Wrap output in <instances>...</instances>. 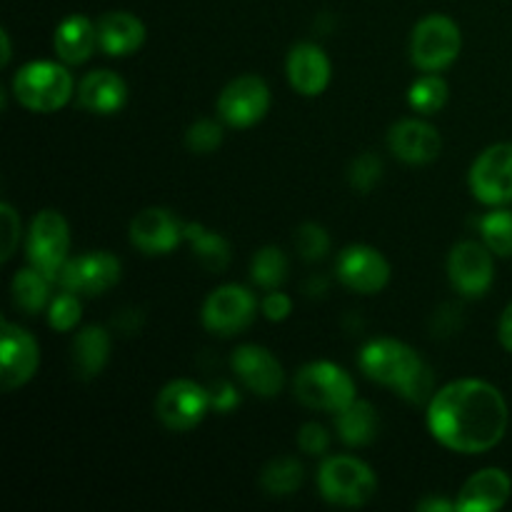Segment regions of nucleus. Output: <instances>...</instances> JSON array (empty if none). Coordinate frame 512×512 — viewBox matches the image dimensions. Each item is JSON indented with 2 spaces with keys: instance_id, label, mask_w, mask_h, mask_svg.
Returning <instances> with one entry per match:
<instances>
[{
  "instance_id": "obj_42",
  "label": "nucleus",
  "mask_w": 512,
  "mask_h": 512,
  "mask_svg": "<svg viewBox=\"0 0 512 512\" xmlns=\"http://www.w3.org/2000/svg\"><path fill=\"white\" fill-rule=\"evenodd\" d=\"M0 40H3V58H0V63L8 65L10 63V55H13V45H10L8 30H0Z\"/></svg>"
},
{
  "instance_id": "obj_28",
  "label": "nucleus",
  "mask_w": 512,
  "mask_h": 512,
  "mask_svg": "<svg viewBox=\"0 0 512 512\" xmlns=\"http://www.w3.org/2000/svg\"><path fill=\"white\" fill-rule=\"evenodd\" d=\"M300 483H303V465L290 455L270 460L260 473V485L273 498H288L300 488Z\"/></svg>"
},
{
  "instance_id": "obj_13",
  "label": "nucleus",
  "mask_w": 512,
  "mask_h": 512,
  "mask_svg": "<svg viewBox=\"0 0 512 512\" xmlns=\"http://www.w3.org/2000/svg\"><path fill=\"white\" fill-rule=\"evenodd\" d=\"M448 278L465 298H480L490 290L495 278L493 250L485 243L463 240L448 255Z\"/></svg>"
},
{
  "instance_id": "obj_4",
  "label": "nucleus",
  "mask_w": 512,
  "mask_h": 512,
  "mask_svg": "<svg viewBox=\"0 0 512 512\" xmlns=\"http://www.w3.org/2000/svg\"><path fill=\"white\" fill-rule=\"evenodd\" d=\"M318 488L328 503L343 508H358L370 503L378 493V478L373 468L353 455H330L320 463Z\"/></svg>"
},
{
  "instance_id": "obj_9",
  "label": "nucleus",
  "mask_w": 512,
  "mask_h": 512,
  "mask_svg": "<svg viewBox=\"0 0 512 512\" xmlns=\"http://www.w3.org/2000/svg\"><path fill=\"white\" fill-rule=\"evenodd\" d=\"M255 313H258V300L243 285H220L213 293L205 298L203 303V318L205 330H210L213 335H238L240 330L248 328L253 323Z\"/></svg>"
},
{
  "instance_id": "obj_2",
  "label": "nucleus",
  "mask_w": 512,
  "mask_h": 512,
  "mask_svg": "<svg viewBox=\"0 0 512 512\" xmlns=\"http://www.w3.org/2000/svg\"><path fill=\"white\" fill-rule=\"evenodd\" d=\"M358 365L365 378L385 385V388H393L400 398L410 400V403H425V400L430 403V398L435 395L433 370L410 345L395 338L370 340L360 350Z\"/></svg>"
},
{
  "instance_id": "obj_8",
  "label": "nucleus",
  "mask_w": 512,
  "mask_h": 512,
  "mask_svg": "<svg viewBox=\"0 0 512 512\" xmlns=\"http://www.w3.org/2000/svg\"><path fill=\"white\" fill-rule=\"evenodd\" d=\"M468 185L473 198L490 208L512 203V143L485 148L470 168Z\"/></svg>"
},
{
  "instance_id": "obj_23",
  "label": "nucleus",
  "mask_w": 512,
  "mask_h": 512,
  "mask_svg": "<svg viewBox=\"0 0 512 512\" xmlns=\"http://www.w3.org/2000/svg\"><path fill=\"white\" fill-rule=\"evenodd\" d=\"M55 53L65 65H80L95 53L100 45L98 23H93L85 15H68L63 23L55 28Z\"/></svg>"
},
{
  "instance_id": "obj_25",
  "label": "nucleus",
  "mask_w": 512,
  "mask_h": 512,
  "mask_svg": "<svg viewBox=\"0 0 512 512\" xmlns=\"http://www.w3.org/2000/svg\"><path fill=\"white\" fill-rule=\"evenodd\" d=\"M378 428V410H375L373 403H368V400L355 398L348 408L335 413V430H338V438L343 440L345 445H350V448H363V445L373 443L375 435H378Z\"/></svg>"
},
{
  "instance_id": "obj_39",
  "label": "nucleus",
  "mask_w": 512,
  "mask_h": 512,
  "mask_svg": "<svg viewBox=\"0 0 512 512\" xmlns=\"http://www.w3.org/2000/svg\"><path fill=\"white\" fill-rule=\"evenodd\" d=\"M208 395H210V408L218 410V413H230V410L238 408L240 403V395L238 390H235V385L225 383V380L210 385Z\"/></svg>"
},
{
  "instance_id": "obj_15",
  "label": "nucleus",
  "mask_w": 512,
  "mask_h": 512,
  "mask_svg": "<svg viewBox=\"0 0 512 512\" xmlns=\"http://www.w3.org/2000/svg\"><path fill=\"white\" fill-rule=\"evenodd\" d=\"M338 278L353 293L375 295L388 285L390 263L370 245H350L338 258Z\"/></svg>"
},
{
  "instance_id": "obj_3",
  "label": "nucleus",
  "mask_w": 512,
  "mask_h": 512,
  "mask_svg": "<svg viewBox=\"0 0 512 512\" xmlns=\"http://www.w3.org/2000/svg\"><path fill=\"white\" fill-rule=\"evenodd\" d=\"M13 93L15 100L33 113H55L75 95V80L65 65L33 60L15 73Z\"/></svg>"
},
{
  "instance_id": "obj_17",
  "label": "nucleus",
  "mask_w": 512,
  "mask_h": 512,
  "mask_svg": "<svg viewBox=\"0 0 512 512\" xmlns=\"http://www.w3.org/2000/svg\"><path fill=\"white\" fill-rule=\"evenodd\" d=\"M183 238V223L168 208H145L130 223V243L145 255L173 253Z\"/></svg>"
},
{
  "instance_id": "obj_12",
  "label": "nucleus",
  "mask_w": 512,
  "mask_h": 512,
  "mask_svg": "<svg viewBox=\"0 0 512 512\" xmlns=\"http://www.w3.org/2000/svg\"><path fill=\"white\" fill-rule=\"evenodd\" d=\"M270 88L258 75H240L230 80L218 98V115L230 128H253L268 115Z\"/></svg>"
},
{
  "instance_id": "obj_40",
  "label": "nucleus",
  "mask_w": 512,
  "mask_h": 512,
  "mask_svg": "<svg viewBox=\"0 0 512 512\" xmlns=\"http://www.w3.org/2000/svg\"><path fill=\"white\" fill-rule=\"evenodd\" d=\"M498 338H500V343H503V348L508 350V353H512V303L505 308L503 318H500Z\"/></svg>"
},
{
  "instance_id": "obj_16",
  "label": "nucleus",
  "mask_w": 512,
  "mask_h": 512,
  "mask_svg": "<svg viewBox=\"0 0 512 512\" xmlns=\"http://www.w3.org/2000/svg\"><path fill=\"white\" fill-rule=\"evenodd\" d=\"M230 365L240 383L258 398H275L283 390V365L263 345H240L230 358Z\"/></svg>"
},
{
  "instance_id": "obj_29",
  "label": "nucleus",
  "mask_w": 512,
  "mask_h": 512,
  "mask_svg": "<svg viewBox=\"0 0 512 512\" xmlns=\"http://www.w3.org/2000/svg\"><path fill=\"white\" fill-rule=\"evenodd\" d=\"M250 278L265 290H275L278 285H283L288 278V258H285L283 250L273 248V245L260 248L250 263Z\"/></svg>"
},
{
  "instance_id": "obj_18",
  "label": "nucleus",
  "mask_w": 512,
  "mask_h": 512,
  "mask_svg": "<svg viewBox=\"0 0 512 512\" xmlns=\"http://www.w3.org/2000/svg\"><path fill=\"white\" fill-rule=\"evenodd\" d=\"M388 148L403 163L425 165L438 158L440 150H443V138H440L435 125L418 118H408L390 128Z\"/></svg>"
},
{
  "instance_id": "obj_7",
  "label": "nucleus",
  "mask_w": 512,
  "mask_h": 512,
  "mask_svg": "<svg viewBox=\"0 0 512 512\" xmlns=\"http://www.w3.org/2000/svg\"><path fill=\"white\" fill-rule=\"evenodd\" d=\"M70 250V228L68 220L58 210H40L33 218L25 240L28 263L55 283L58 270L68 260Z\"/></svg>"
},
{
  "instance_id": "obj_20",
  "label": "nucleus",
  "mask_w": 512,
  "mask_h": 512,
  "mask_svg": "<svg viewBox=\"0 0 512 512\" xmlns=\"http://www.w3.org/2000/svg\"><path fill=\"white\" fill-rule=\"evenodd\" d=\"M512 480L505 470L485 468L468 478V483L460 488L455 510L460 512H495L510 500Z\"/></svg>"
},
{
  "instance_id": "obj_6",
  "label": "nucleus",
  "mask_w": 512,
  "mask_h": 512,
  "mask_svg": "<svg viewBox=\"0 0 512 512\" xmlns=\"http://www.w3.org/2000/svg\"><path fill=\"white\" fill-rule=\"evenodd\" d=\"M463 50V33L448 15H428L410 35V60L423 73H440L458 60Z\"/></svg>"
},
{
  "instance_id": "obj_11",
  "label": "nucleus",
  "mask_w": 512,
  "mask_h": 512,
  "mask_svg": "<svg viewBox=\"0 0 512 512\" xmlns=\"http://www.w3.org/2000/svg\"><path fill=\"white\" fill-rule=\"evenodd\" d=\"M120 280V260L108 250L68 258L58 270L55 283L75 295H103Z\"/></svg>"
},
{
  "instance_id": "obj_36",
  "label": "nucleus",
  "mask_w": 512,
  "mask_h": 512,
  "mask_svg": "<svg viewBox=\"0 0 512 512\" xmlns=\"http://www.w3.org/2000/svg\"><path fill=\"white\" fill-rule=\"evenodd\" d=\"M298 445L308 455H325L330 448V433L320 423H305L298 430Z\"/></svg>"
},
{
  "instance_id": "obj_35",
  "label": "nucleus",
  "mask_w": 512,
  "mask_h": 512,
  "mask_svg": "<svg viewBox=\"0 0 512 512\" xmlns=\"http://www.w3.org/2000/svg\"><path fill=\"white\" fill-rule=\"evenodd\" d=\"M383 178V160L375 153H363L350 163L348 180L358 193H370Z\"/></svg>"
},
{
  "instance_id": "obj_33",
  "label": "nucleus",
  "mask_w": 512,
  "mask_h": 512,
  "mask_svg": "<svg viewBox=\"0 0 512 512\" xmlns=\"http://www.w3.org/2000/svg\"><path fill=\"white\" fill-rule=\"evenodd\" d=\"M80 315H83V305H80V298L75 293L63 290L58 298L50 300L48 323L50 328L58 330V333H68V330H73L75 325L80 323Z\"/></svg>"
},
{
  "instance_id": "obj_21",
  "label": "nucleus",
  "mask_w": 512,
  "mask_h": 512,
  "mask_svg": "<svg viewBox=\"0 0 512 512\" xmlns=\"http://www.w3.org/2000/svg\"><path fill=\"white\" fill-rule=\"evenodd\" d=\"M78 105L93 115H113L128 100V85L120 78L115 70L100 68L90 70L83 80H80L78 90Z\"/></svg>"
},
{
  "instance_id": "obj_38",
  "label": "nucleus",
  "mask_w": 512,
  "mask_h": 512,
  "mask_svg": "<svg viewBox=\"0 0 512 512\" xmlns=\"http://www.w3.org/2000/svg\"><path fill=\"white\" fill-rule=\"evenodd\" d=\"M260 308H263V315L270 323H283V320H288L290 313H293V300L285 293H280V290H270L263 298V305H260Z\"/></svg>"
},
{
  "instance_id": "obj_31",
  "label": "nucleus",
  "mask_w": 512,
  "mask_h": 512,
  "mask_svg": "<svg viewBox=\"0 0 512 512\" xmlns=\"http://www.w3.org/2000/svg\"><path fill=\"white\" fill-rule=\"evenodd\" d=\"M408 103L418 113H438L448 103V83L438 73L423 75L410 85Z\"/></svg>"
},
{
  "instance_id": "obj_5",
  "label": "nucleus",
  "mask_w": 512,
  "mask_h": 512,
  "mask_svg": "<svg viewBox=\"0 0 512 512\" xmlns=\"http://www.w3.org/2000/svg\"><path fill=\"white\" fill-rule=\"evenodd\" d=\"M293 393L305 408L340 413L355 400V383L343 368L328 360L303 365L293 380Z\"/></svg>"
},
{
  "instance_id": "obj_27",
  "label": "nucleus",
  "mask_w": 512,
  "mask_h": 512,
  "mask_svg": "<svg viewBox=\"0 0 512 512\" xmlns=\"http://www.w3.org/2000/svg\"><path fill=\"white\" fill-rule=\"evenodd\" d=\"M50 285H53V280L40 273V270H35L33 265L18 270L13 278V285H10L15 308H20L28 315L40 313L50 303Z\"/></svg>"
},
{
  "instance_id": "obj_26",
  "label": "nucleus",
  "mask_w": 512,
  "mask_h": 512,
  "mask_svg": "<svg viewBox=\"0 0 512 512\" xmlns=\"http://www.w3.org/2000/svg\"><path fill=\"white\" fill-rule=\"evenodd\" d=\"M183 238L190 243L200 265L208 268L210 273H220V270L228 268L233 253H230V243L223 235L213 233L200 223H183Z\"/></svg>"
},
{
  "instance_id": "obj_34",
  "label": "nucleus",
  "mask_w": 512,
  "mask_h": 512,
  "mask_svg": "<svg viewBox=\"0 0 512 512\" xmlns=\"http://www.w3.org/2000/svg\"><path fill=\"white\" fill-rule=\"evenodd\" d=\"M220 143H223V125L215 123V120H195L185 133V145L195 155L213 153L220 148Z\"/></svg>"
},
{
  "instance_id": "obj_32",
  "label": "nucleus",
  "mask_w": 512,
  "mask_h": 512,
  "mask_svg": "<svg viewBox=\"0 0 512 512\" xmlns=\"http://www.w3.org/2000/svg\"><path fill=\"white\" fill-rule=\"evenodd\" d=\"M295 250L300 253V258L315 263V260H323L330 253V235L323 225L318 223H303L295 230Z\"/></svg>"
},
{
  "instance_id": "obj_1",
  "label": "nucleus",
  "mask_w": 512,
  "mask_h": 512,
  "mask_svg": "<svg viewBox=\"0 0 512 512\" xmlns=\"http://www.w3.org/2000/svg\"><path fill=\"white\" fill-rule=\"evenodd\" d=\"M508 423L505 395L478 378L448 383L428 403L430 435L453 453H488L505 438Z\"/></svg>"
},
{
  "instance_id": "obj_19",
  "label": "nucleus",
  "mask_w": 512,
  "mask_h": 512,
  "mask_svg": "<svg viewBox=\"0 0 512 512\" xmlns=\"http://www.w3.org/2000/svg\"><path fill=\"white\" fill-rule=\"evenodd\" d=\"M285 73H288L290 85L295 93L305 98H318L325 93L333 75L328 55L315 43H298L290 48L288 60H285Z\"/></svg>"
},
{
  "instance_id": "obj_37",
  "label": "nucleus",
  "mask_w": 512,
  "mask_h": 512,
  "mask_svg": "<svg viewBox=\"0 0 512 512\" xmlns=\"http://www.w3.org/2000/svg\"><path fill=\"white\" fill-rule=\"evenodd\" d=\"M0 218H3V255L0 258L10 260L13 258L15 248L20 243V215L15 213V208L10 203L0 205Z\"/></svg>"
},
{
  "instance_id": "obj_14",
  "label": "nucleus",
  "mask_w": 512,
  "mask_h": 512,
  "mask_svg": "<svg viewBox=\"0 0 512 512\" xmlns=\"http://www.w3.org/2000/svg\"><path fill=\"white\" fill-rule=\"evenodd\" d=\"M0 383L3 390L23 388L35 375L40 363V348L33 335L10 320L0 325Z\"/></svg>"
},
{
  "instance_id": "obj_22",
  "label": "nucleus",
  "mask_w": 512,
  "mask_h": 512,
  "mask_svg": "<svg viewBox=\"0 0 512 512\" xmlns=\"http://www.w3.org/2000/svg\"><path fill=\"white\" fill-rule=\"evenodd\" d=\"M100 48L110 58H125L145 43V23L128 10H110L98 20Z\"/></svg>"
},
{
  "instance_id": "obj_24",
  "label": "nucleus",
  "mask_w": 512,
  "mask_h": 512,
  "mask_svg": "<svg viewBox=\"0 0 512 512\" xmlns=\"http://www.w3.org/2000/svg\"><path fill=\"white\" fill-rule=\"evenodd\" d=\"M73 370L78 378L93 380L95 375L103 373L105 363L110 358V335L105 328L88 325L80 330L73 340Z\"/></svg>"
},
{
  "instance_id": "obj_30",
  "label": "nucleus",
  "mask_w": 512,
  "mask_h": 512,
  "mask_svg": "<svg viewBox=\"0 0 512 512\" xmlns=\"http://www.w3.org/2000/svg\"><path fill=\"white\" fill-rule=\"evenodd\" d=\"M480 235L493 255L510 258L512 255V210L495 208L480 218Z\"/></svg>"
},
{
  "instance_id": "obj_41",
  "label": "nucleus",
  "mask_w": 512,
  "mask_h": 512,
  "mask_svg": "<svg viewBox=\"0 0 512 512\" xmlns=\"http://www.w3.org/2000/svg\"><path fill=\"white\" fill-rule=\"evenodd\" d=\"M418 510L423 512H453L455 503H448V500H440V498H428L423 503H418Z\"/></svg>"
},
{
  "instance_id": "obj_10",
  "label": "nucleus",
  "mask_w": 512,
  "mask_h": 512,
  "mask_svg": "<svg viewBox=\"0 0 512 512\" xmlns=\"http://www.w3.org/2000/svg\"><path fill=\"white\" fill-rule=\"evenodd\" d=\"M208 410H213L208 388H200L193 380H173L160 390L155 400V415L173 433H188L198 428Z\"/></svg>"
}]
</instances>
